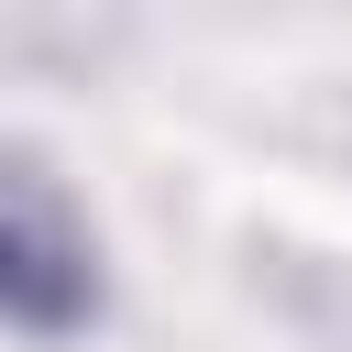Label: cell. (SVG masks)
<instances>
[{
    "label": "cell",
    "instance_id": "cell-1",
    "mask_svg": "<svg viewBox=\"0 0 352 352\" xmlns=\"http://www.w3.org/2000/svg\"><path fill=\"white\" fill-rule=\"evenodd\" d=\"M88 319H99V264H88L77 220H66L44 187L0 176V330L66 341V330H88Z\"/></svg>",
    "mask_w": 352,
    "mask_h": 352
}]
</instances>
